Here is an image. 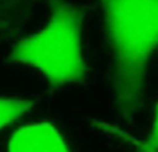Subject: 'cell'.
I'll use <instances>...</instances> for the list:
<instances>
[{"label": "cell", "mask_w": 158, "mask_h": 152, "mask_svg": "<svg viewBox=\"0 0 158 152\" xmlns=\"http://www.w3.org/2000/svg\"><path fill=\"white\" fill-rule=\"evenodd\" d=\"M112 60L119 116L132 122L144 95L147 65L158 47V0H100Z\"/></svg>", "instance_id": "6da1fadb"}, {"label": "cell", "mask_w": 158, "mask_h": 152, "mask_svg": "<svg viewBox=\"0 0 158 152\" xmlns=\"http://www.w3.org/2000/svg\"><path fill=\"white\" fill-rule=\"evenodd\" d=\"M46 2L49 21L14 46L10 61L38 71L54 87L77 84L87 72L82 47L85 11L69 0Z\"/></svg>", "instance_id": "7a4b0ae2"}, {"label": "cell", "mask_w": 158, "mask_h": 152, "mask_svg": "<svg viewBox=\"0 0 158 152\" xmlns=\"http://www.w3.org/2000/svg\"><path fill=\"white\" fill-rule=\"evenodd\" d=\"M8 152H69L56 126L38 122L18 129L11 136Z\"/></svg>", "instance_id": "3957f363"}, {"label": "cell", "mask_w": 158, "mask_h": 152, "mask_svg": "<svg viewBox=\"0 0 158 152\" xmlns=\"http://www.w3.org/2000/svg\"><path fill=\"white\" fill-rule=\"evenodd\" d=\"M39 0H0V44L14 38L31 19Z\"/></svg>", "instance_id": "277c9868"}, {"label": "cell", "mask_w": 158, "mask_h": 152, "mask_svg": "<svg viewBox=\"0 0 158 152\" xmlns=\"http://www.w3.org/2000/svg\"><path fill=\"white\" fill-rule=\"evenodd\" d=\"M32 100L0 97V131L21 116H24L32 108Z\"/></svg>", "instance_id": "5b68a950"}, {"label": "cell", "mask_w": 158, "mask_h": 152, "mask_svg": "<svg viewBox=\"0 0 158 152\" xmlns=\"http://www.w3.org/2000/svg\"><path fill=\"white\" fill-rule=\"evenodd\" d=\"M140 150L143 152H158V104L156 112H154V120H153V127L148 134L147 140L139 145Z\"/></svg>", "instance_id": "8992f818"}]
</instances>
